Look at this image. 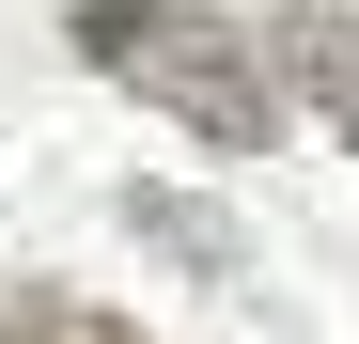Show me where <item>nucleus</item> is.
<instances>
[{"instance_id": "obj_1", "label": "nucleus", "mask_w": 359, "mask_h": 344, "mask_svg": "<svg viewBox=\"0 0 359 344\" xmlns=\"http://www.w3.org/2000/svg\"><path fill=\"white\" fill-rule=\"evenodd\" d=\"M63 32H79L94 79H126L188 141H219V157H266L281 141V47L234 32V16H203V0H79Z\"/></svg>"}, {"instance_id": "obj_2", "label": "nucleus", "mask_w": 359, "mask_h": 344, "mask_svg": "<svg viewBox=\"0 0 359 344\" xmlns=\"http://www.w3.org/2000/svg\"><path fill=\"white\" fill-rule=\"evenodd\" d=\"M266 47H281V79L313 94V110H328L344 141H359V16H328V0H297V16H281Z\"/></svg>"}, {"instance_id": "obj_3", "label": "nucleus", "mask_w": 359, "mask_h": 344, "mask_svg": "<svg viewBox=\"0 0 359 344\" xmlns=\"http://www.w3.org/2000/svg\"><path fill=\"white\" fill-rule=\"evenodd\" d=\"M0 344H141V329L94 313V298H63V282H0Z\"/></svg>"}]
</instances>
